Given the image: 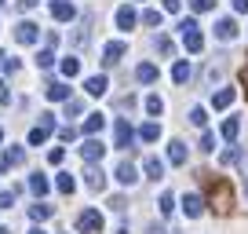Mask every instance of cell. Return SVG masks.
Returning <instances> with one entry per match:
<instances>
[{
	"label": "cell",
	"mask_w": 248,
	"mask_h": 234,
	"mask_svg": "<svg viewBox=\"0 0 248 234\" xmlns=\"http://www.w3.org/2000/svg\"><path fill=\"white\" fill-rule=\"evenodd\" d=\"M15 40L18 44H37L40 40V26L37 22H18L15 26Z\"/></svg>",
	"instance_id": "8992f818"
},
{
	"label": "cell",
	"mask_w": 248,
	"mask_h": 234,
	"mask_svg": "<svg viewBox=\"0 0 248 234\" xmlns=\"http://www.w3.org/2000/svg\"><path fill=\"white\" fill-rule=\"evenodd\" d=\"M0 70H4V73H15V70H18V59H4V63H0Z\"/></svg>",
	"instance_id": "7bdbcfd3"
},
{
	"label": "cell",
	"mask_w": 248,
	"mask_h": 234,
	"mask_svg": "<svg viewBox=\"0 0 248 234\" xmlns=\"http://www.w3.org/2000/svg\"><path fill=\"white\" fill-rule=\"evenodd\" d=\"M15 198H18L15 187H11V190H0V209H11V205H15Z\"/></svg>",
	"instance_id": "4dcf8cb0"
},
{
	"label": "cell",
	"mask_w": 248,
	"mask_h": 234,
	"mask_svg": "<svg viewBox=\"0 0 248 234\" xmlns=\"http://www.w3.org/2000/svg\"><path fill=\"white\" fill-rule=\"evenodd\" d=\"M132 143H135L132 125H128L124 117H117V121H113V147H117V150H132Z\"/></svg>",
	"instance_id": "7a4b0ae2"
},
{
	"label": "cell",
	"mask_w": 248,
	"mask_h": 234,
	"mask_svg": "<svg viewBox=\"0 0 248 234\" xmlns=\"http://www.w3.org/2000/svg\"><path fill=\"white\" fill-rule=\"evenodd\" d=\"M80 110H84V102H80V99H66V117H70V114L77 117Z\"/></svg>",
	"instance_id": "e575fe53"
},
{
	"label": "cell",
	"mask_w": 248,
	"mask_h": 234,
	"mask_svg": "<svg viewBox=\"0 0 248 234\" xmlns=\"http://www.w3.org/2000/svg\"><path fill=\"white\" fill-rule=\"evenodd\" d=\"M161 4H164V11H171V15H175V11H179V4H183V0H161Z\"/></svg>",
	"instance_id": "f6af8a7d"
},
{
	"label": "cell",
	"mask_w": 248,
	"mask_h": 234,
	"mask_svg": "<svg viewBox=\"0 0 248 234\" xmlns=\"http://www.w3.org/2000/svg\"><path fill=\"white\" fill-rule=\"evenodd\" d=\"M212 8H216V0H194V11H197V15H201V11H212Z\"/></svg>",
	"instance_id": "74e56055"
},
{
	"label": "cell",
	"mask_w": 248,
	"mask_h": 234,
	"mask_svg": "<svg viewBox=\"0 0 248 234\" xmlns=\"http://www.w3.org/2000/svg\"><path fill=\"white\" fill-rule=\"evenodd\" d=\"M139 139H142V143H154V139H161V125H157V121H146V125L139 128Z\"/></svg>",
	"instance_id": "d6986e66"
},
{
	"label": "cell",
	"mask_w": 248,
	"mask_h": 234,
	"mask_svg": "<svg viewBox=\"0 0 248 234\" xmlns=\"http://www.w3.org/2000/svg\"><path fill=\"white\" fill-rule=\"evenodd\" d=\"M135 77H139L142 84H154V81H157V66H154V63H139V70H135Z\"/></svg>",
	"instance_id": "7402d4cb"
},
{
	"label": "cell",
	"mask_w": 248,
	"mask_h": 234,
	"mask_svg": "<svg viewBox=\"0 0 248 234\" xmlns=\"http://www.w3.org/2000/svg\"><path fill=\"white\" fill-rule=\"evenodd\" d=\"M241 81H245V92H248V66H245V73H241Z\"/></svg>",
	"instance_id": "f907efd6"
},
{
	"label": "cell",
	"mask_w": 248,
	"mask_h": 234,
	"mask_svg": "<svg viewBox=\"0 0 248 234\" xmlns=\"http://www.w3.org/2000/svg\"><path fill=\"white\" fill-rule=\"evenodd\" d=\"M47 99L66 102V99H70V88H66V84H47Z\"/></svg>",
	"instance_id": "d4e9b609"
},
{
	"label": "cell",
	"mask_w": 248,
	"mask_h": 234,
	"mask_svg": "<svg viewBox=\"0 0 248 234\" xmlns=\"http://www.w3.org/2000/svg\"><path fill=\"white\" fill-rule=\"evenodd\" d=\"M0 139H4V132H0Z\"/></svg>",
	"instance_id": "11a10c76"
},
{
	"label": "cell",
	"mask_w": 248,
	"mask_h": 234,
	"mask_svg": "<svg viewBox=\"0 0 248 234\" xmlns=\"http://www.w3.org/2000/svg\"><path fill=\"white\" fill-rule=\"evenodd\" d=\"M171 212H175V198L164 190V194H161V216H171Z\"/></svg>",
	"instance_id": "f546056e"
},
{
	"label": "cell",
	"mask_w": 248,
	"mask_h": 234,
	"mask_svg": "<svg viewBox=\"0 0 248 234\" xmlns=\"http://www.w3.org/2000/svg\"><path fill=\"white\" fill-rule=\"evenodd\" d=\"M84 88H88V95H95V99H99V95H106V77H102V73H99V77H88Z\"/></svg>",
	"instance_id": "44dd1931"
},
{
	"label": "cell",
	"mask_w": 248,
	"mask_h": 234,
	"mask_svg": "<svg viewBox=\"0 0 248 234\" xmlns=\"http://www.w3.org/2000/svg\"><path fill=\"white\" fill-rule=\"evenodd\" d=\"M142 168H146L150 180H161V176H164V161H157V157H146V161H142Z\"/></svg>",
	"instance_id": "603a6c76"
},
{
	"label": "cell",
	"mask_w": 248,
	"mask_h": 234,
	"mask_svg": "<svg viewBox=\"0 0 248 234\" xmlns=\"http://www.w3.org/2000/svg\"><path fill=\"white\" fill-rule=\"evenodd\" d=\"M168 161H171V165H186V143L171 139V147H168Z\"/></svg>",
	"instance_id": "9a60e30c"
},
{
	"label": "cell",
	"mask_w": 248,
	"mask_h": 234,
	"mask_svg": "<svg viewBox=\"0 0 248 234\" xmlns=\"http://www.w3.org/2000/svg\"><path fill=\"white\" fill-rule=\"evenodd\" d=\"M51 63H55V55H51V48H44V51L37 55V66H40V70H51Z\"/></svg>",
	"instance_id": "1f68e13d"
},
{
	"label": "cell",
	"mask_w": 248,
	"mask_h": 234,
	"mask_svg": "<svg viewBox=\"0 0 248 234\" xmlns=\"http://www.w3.org/2000/svg\"><path fill=\"white\" fill-rule=\"evenodd\" d=\"M51 15L59 18V22H70V18H77V8H73L70 0H55V4H51Z\"/></svg>",
	"instance_id": "9c48e42d"
},
{
	"label": "cell",
	"mask_w": 248,
	"mask_h": 234,
	"mask_svg": "<svg viewBox=\"0 0 248 234\" xmlns=\"http://www.w3.org/2000/svg\"><path fill=\"white\" fill-rule=\"evenodd\" d=\"M135 26V11L124 4V8H117V30H132Z\"/></svg>",
	"instance_id": "5bb4252c"
},
{
	"label": "cell",
	"mask_w": 248,
	"mask_h": 234,
	"mask_svg": "<svg viewBox=\"0 0 248 234\" xmlns=\"http://www.w3.org/2000/svg\"><path fill=\"white\" fill-rule=\"evenodd\" d=\"M47 216H51V205H44V201H37L30 209V219H37V223H40V219H47Z\"/></svg>",
	"instance_id": "83f0119b"
},
{
	"label": "cell",
	"mask_w": 248,
	"mask_h": 234,
	"mask_svg": "<svg viewBox=\"0 0 248 234\" xmlns=\"http://www.w3.org/2000/svg\"><path fill=\"white\" fill-rule=\"evenodd\" d=\"M0 4H4V0H0Z\"/></svg>",
	"instance_id": "9f6ffc18"
},
{
	"label": "cell",
	"mask_w": 248,
	"mask_h": 234,
	"mask_svg": "<svg viewBox=\"0 0 248 234\" xmlns=\"http://www.w3.org/2000/svg\"><path fill=\"white\" fill-rule=\"evenodd\" d=\"M117 234H128V227H121V231H117Z\"/></svg>",
	"instance_id": "f5cc1de1"
},
{
	"label": "cell",
	"mask_w": 248,
	"mask_h": 234,
	"mask_svg": "<svg viewBox=\"0 0 248 234\" xmlns=\"http://www.w3.org/2000/svg\"><path fill=\"white\" fill-rule=\"evenodd\" d=\"M161 110H164V99H161V95H146V114H161Z\"/></svg>",
	"instance_id": "f1b7e54d"
},
{
	"label": "cell",
	"mask_w": 248,
	"mask_h": 234,
	"mask_svg": "<svg viewBox=\"0 0 248 234\" xmlns=\"http://www.w3.org/2000/svg\"><path fill=\"white\" fill-rule=\"evenodd\" d=\"M77 231H84V234H102V212H99V209H84V212H80V219H77Z\"/></svg>",
	"instance_id": "3957f363"
},
{
	"label": "cell",
	"mask_w": 248,
	"mask_h": 234,
	"mask_svg": "<svg viewBox=\"0 0 248 234\" xmlns=\"http://www.w3.org/2000/svg\"><path fill=\"white\" fill-rule=\"evenodd\" d=\"M230 102H233V88H219V92L212 95V106L216 110H226Z\"/></svg>",
	"instance_id": "ffe728a7"
},
{
	"label": "cell",
	"mask_w": 248,
	"mask_h": 234,
	"mask_svg": "<svg viewBox=\"0 0 248 234\" xmlns=\"http://www.w3.org/2000/svg\"><path fill=\"white\" fill-rule=\"evenodd\" d=\"M30 234H44V231H30Z\"/></svg>",
	"instance_id": "db71d44e"
},
{
	"label": "cell",
	"mask_w": 248,
	"mask_h": 234,
	"mask_svg": "<svg viewBox=\"0 0 248 234\" xmlns=\"http://www.w3.org/2000/svg\"><path fill=\"white\" fill-rule=\"evenodd\" d=\"M55 187H59V194H73V190H77V180H73L70 172H59V176H55Z\"/></svg>",
	"instance_id": "4fadbf2b"
},
{
	"label": "cell",
	"mask_w": 248,
	"mask_h": 234,
	"mask_svg": "<svg viewBox=\"0 0 248 234\" xmlns=\"http://www.w3.org/2000/svg\"><path fill=\"white\" fill-rule=\"evenodd\" d=\"M201 150H216V135H212V132L201 135Z\"/></svg>",
	"instance_id": "60d3db41"
},
{
	"label": "cell",
	"mask_w": 248,
	"mask_h": 234,
	"mask_svg": "<svg viewBox=\"0 0 248 234\" xmlns=\"http://www.w3.org/2000/svg\"><path fill=\"white\" fill-rule=\"evenodd\" d=\"M59 135H62L66 143H73V139H77V128H73V125H66V128H59Z\"/></svg>",
	"instance_id": "f35d334b"
},
{
	"label": "cell",
	"mask_w": 248,
	"mask_h": 234,
	"mask_svg": "<svg viewBox=\"0 0 248 234\" xmlns=\"http://www.w3.org/2000/svg\"><path fill=\"white\" fill-rule=\"evenodd\" d=\"M171 81H175V84H186V81H190V63H186V59H179V63L171 66Z\"/></svg>",
	"instance_id": "e0dca14e"
},
{
	"label": "cell",
	"mask_w": 248,
	"mask_h": 234,
	"mask_svg": "<svg viewBox=\"0 0 248 234\" xmlns=\"http://www.w3.org/2000/svg\"><path fill=\"white\" fill-rule=\"evenodd\" d=\"M237 132H241V121H237V117H226V121H223V135H226V139H237Z\"/></svg>",
	"instance_id": "4316f807"
},
{
	"label": "cell",
	"mask_w": 248,
	"mask_h": 234,
	"mask_svg": "<svg viewBox=\"0 0 248 234\" xmlns=\"http://www.w3.org/2000/svg\"><path fill=\"white\" fill-rule=\"evenodd\" d=\"M216 37L219 40H233L237 37V22H233V18H219L216 22Z\"/></svg>",
	"instance_id": "8fae6325"
},
{
	"label": "cell",
	"mask_w": 248,
	"mask_h": 234,
	"mask_svg": "<svg viewBox=\"0 0 248 234\" xmlns=\"http://www.w3.org/2000/svg\"><path fill=\"white\" fill-rule=\"evenodd\" d=\"M37 4H40V0H18V11H33Z\"/></svg>",
	"instance_id": "ee69618b"
},
{
	"label": "cell",
	"mask_w": 248,
	"mask_h": 234,
	"mask_svg": "<svg viewBox=\"0 0 248 234\" xmlns=\"http://www.w3.org/2000/svg\"><path fill=\"white\" fill-rule=\"evenodd\" d=\"M150 234H168V231H164V227H157V223H154V227H150Z\"/></svg>",
	"instance_id": "681fc988"
},
{
	"label": "cell",
	"mask_w": 248,
	"mask_h": 234,
	"mask_svg": "<svg viewBox=\"0 0 248 234\" xmlns=\"http://www.w3.org/2000/svg\"><path fill=\"white\" fill-rule=\"evenodd\" d=\"M230 205H233L230 183H226V180H216V183H212V209H216V212H230Z\"/></svg>",
	"instance_id": "6da1fadb"
},
{
	"label": "cell",
	"mask_w": 248,
	"mask_h": 234,
	"mask_svg": "<svg viewBox=\"0 0 248 234\" xmlns=\"http://www.w3.org/2000/svg\"><path fill=\"white\" fill-rule=\"evenodd\" d=\"M102 154H106V147H102V139H95V135H88L84 147H80V157H84L88 165H99Z\"/></svg>",
	"instance_id": "5b68a950"
},
{
	"label": "cell",
	"mask_w": 248,
	"mask_h": 234,
	"mask_svg": "<svg viewBox=\"0 0 248 234\" xmlns=\"http://www.w3.org/2000/svg\"><path fill=\"white\" fill-rule=\"evenodd\" d=\"M59 70H62V77H77L80 73V59H62Z\"/></svg>",
	"instance_id": "484cf974"
},
{
	"label": "cell",
	"mask_w": 248,
	"mask_h": 234,
	"mask_svg": "<svg viewBox=\"0 0 248 234\" xmlns=\"http://www.w3.org/2000/svg\"><path fill=\"white\" fill-rule=\"evenodd\" d=\"M84 183H88L92 190H102V187H106V176H102V168H99V165H88V172H84Z\"/></svg>",
	"instance_id": "30bf717a"
},
{
	"label": "cell",
	"mask_w": 248,
	"mask_h": 234,
	"mask_svg": "<svg viewBox=\"0 0 248 234\" xmlns=\"http://www.w3.org/2000/svg\"><path fill=\"white\" fill-rule=\"evenodd\" d=\"M62 157H66V150H62V147H55L51 154H47V161H51V165H62Z\"/></svg>",
	"instance_id": "b9f144b4"
},
{
	"label": "cell",
	"mask_w": 248,
	"mask_h": 234,
	"mask_svg": "<svg viewBox=\"0 0 248 234\" xmlns=\"http://www.w3.org/2000/svg\"><path fill=\"white\" fill-rule=\"evenodd\" d=\"M124 51H128V44H124V40H109L106 48H102V63L106 66H117L124 59Z\"/></svg>",
	"instance_id": "52a82bcc"
},
{
	"label": "cell",
	"mask_w": 248,
	"mask_h": 234,
	"mask_svg": "<svg viewBox=\"0 0 248 234\" xmlns=\"http://www.w3.org/2000/svg\"><path fill=\"white\" fill-rule=\"evenodd\" d=\"M8 99H11V95H8V84H4V81H0V102H4V106H8Z\"/></svg>",
	"instance_id": "c3c4849f"
},
{
	"label": "cell",
	"mask_w": 248,
	"mask_h": 234,
	"mask_svg": "<svg viewBox=\"0 0 248 234\" xmlns=\"http://www.w3.org/2000/svg\"><path fill=\"white\" fill-rule=\"evenodd\" d=\"M8 161H11V165H22V161H26V150H22V147H11V150H8Z\"/></svg>",
	"instance_id": "836d02e7"
},
{
	"label": "cell",
	"mask_w": 248,
	"mask_h": 234,
	"mask_svg": "<svg viewBox=\"0 0 248 234\" xmlns=\"http://www.w3.org/2000/svg\"><path fill=\"white\" fill-rule=\"evenodd\" d=\"M109 209H113V212H124V209H128V201L117 194V198H109Z\"/></svg>",
	"instance_id": "ab89813d"
},
{
	"label": "cell",
	"mask_w": 248,
	"mask_h": 234,
	"mask_svg": "<svg viewBox=\"0 0 248 234\" xmlns=\"http://www.w3.org/2000/svg\"><path fill=\"white\" fill-rule=\"evenodd\" d=\"M102 125H106V117H102V114H88V121H84V135H99V132H102Z\"/></svg>",
	"instance_id": "ac0fdd59"
},
{
	"label": "cell",
	"mask_w": 248,
	"mask_h": 234,
	"mask_svg": "<svg viewBox=\"0 0 248 234\" xmlns=\"http://www.w3.org/2000/svg\"><path fill=\"white\" fill-rule=\"evenodd\" d=\"M51 128H55V114H40V125L30 132V147H40V143L51 135Z\"/></svg>",
	"instance_id": "277c9868"
},
{
	"label": "cell",
	"mask_w": 248,
	"mask_h": 234,
	"mask_svg": "<svg viewBox=\"0 0 248 234\" xmlns=\"http://www.w3.org/2000/svg\"><path fill=\"white\" fill-rule=\"evenodd\" d=\"M183 44H186V51H201V48H204V37H201V33H197V30H190V33H183Z\"/></svg>",
	"instance_id": "2e32d148"
},
{
	"label": "cell",
	"mask_w": 248,
	"mask_h": 234,
	"mask_svg": "<svg viewBox=\"0 0 248 234\" xmlns=\"http://www.w3.org/2000/svg\"><path fill=\"white\" fill-rule=\"evenodd\" d=\"M204 121H208V114H204L201 106H194L190 110V125H197V128H204Z\"/></svg>",
	"instance_id": "d6a6232c"
},
{
	"label": "cell",
	"mask_w": 248,
	"mask_h": 234,
	"mask_svg": "<svg viewBox=\"0 0 248 234\" xmlns=\"http://www.w3.org/2000/svg\"><path fill=\"white\" fill-rule=\"evenodd\" d=\"M157 51H161V55H171V51H175V44H171L168 37H157Z\"/></svg>",
	"instance_id": "d590c367"
},
{
	"label": "cell",
	"mask_w": 248,
	"mask_h": 234,
	"mask_svg": "<svg viewBox=\"0 0 248 234\" xmlns=\"http://www.w3.org/2000/svg\"><path fill=\"white\" fill-rule=\"evenodd\" d=\"M183 209H186V216H201V212H204V201H201V198H197V194H186L183 198Z\"/></svg>",
	"instance_id": "7c38bea8"
},
{
	"label": "cell",
	"mask_w": 248,
	"mask_h": 234,
	"mask_svg": "<svg viewBox=\"0 0 248 234\" xmlns=\"http://www.w3.org/2000/svg\"><path fill=\"white\" fill-rule=\"evenodd\" d=\"M113 176H117V183H124V187H132V183L139 180V172H135V165H132V161H121Z\"/></svg>",
	"instance_id": "ba28073f"
},
{
	"label": "cell",
	"mask_w": 248,
	"mask_h": 234,
	"mask_svg": "<svg viewBox=\"0 0 248 234\" xmlns=\"http://www.w3.org/2000/svg\"><path fill=\"white\" fill-rule=\"evenodd\" d=\"M0 234H11V231H8V227H0Z\"/></svg>",
	"instance_id": "816d5d0a"
},
{
	"label": "cell",
	"mask_w": 248,
	"mask_h": 234,
	"mask_svg": "<svg viewBox=\"0 0 248 234\" xmlns=\"http://www.w3.org/2000/svg\"><path fill=\"white\" fill-rule=\"evenodd\" d=\"M233 11H237V15H245V11H248V0H233Z\"/></svg>",
	"instance_id": "7dc6e473"
},
{
	"label": "cell",
	"mask_w": 248,
	"mask_h": 234,
	"mask_svg": "<svg viewBox=\"0 0 248 234\" xmlns=\"http://www.w3.org/2000/svg\"><path fill=\"white\" fill-rule=\"evenodd\" d=\"M179 30L190 33V30H197V22H194V18H183V22H179Z\"/></svg>",
	"instance_id": "bcb514c9"
},
{
	"label": "cell",
	"mask_w": 248,
	"mask_h": 234,
	"mask_svg": "<svg viewBox=\"0 0 248 234\" xmlns=\"http://www.w3.org/2000/svg\"><path fill=\"white\" fill-rule=\"evenodd\" d=\"M47 187H51V183H47V176H40V172H37V176H30V190H33L37 198H44Z\"/></svg>",
	"instance_id": "cb8c5ba5"
},
{
	"label": "cell",
	"mask_w": 248,
	"mask_h": 234,
	"mask_svg": "<svg viewBox=\"0 0 248 234\" xmlns=\"http://www.w3.org/2000/svg\"><path fill=\"white\" fill-rule=\"evenodd\" d=\"M142 22L146 26H161V11H142Z\"/></svg>",
	"instance_id": "8d00e7d4"
}]
</instances>
